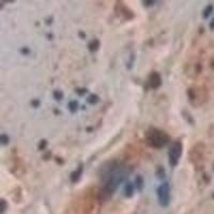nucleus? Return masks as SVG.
I'll return each mask as SVG.
<instances>
[{
  "instance_id": "obj_3",
  "label": "nucleus",
  "mask_w": 214,
  "mask_h": 214,
  "mask_svg": "<svg viewBox=\"0 0 214 214\" xmlns=\"http://www.w3.org/2000/svg\"><path fill=\"white\" fill-rule=\"evenodd\" d=\"M166 139L167 138H164V134H162L160 132H156V131L151 133L150 137H149V140L152 141L153 146H156V147L164 146L165 143H166Z\"/></svg>"
},
{
  "instance_id": "obj_1",
  "label": "nucleus",
  "mask_w": 214,
  "mask_h": 214,
  "mask_svg": "<svg viewBox=\"0 0 214 214\" xmlns=\"http://www.w3.org/2000/svg\"><path fill=\"white\" fill-rule=\"evenodd\" d=\"M157 198L160 206L166 207L170 201V187L168 183H164L157 188Z\"/></svg>"
},
{
  "instance_id": "obj_2",
  "label": "nucleus",
  "mask_w": 214,
  "mask_h": 214,
  "mask_svg": "<svg viewBox=\"0 0 214 214\" xmlns=\"http://www.w3.org/2000/svg\"><path fill=\"white\" fill-rule=\"evenodd\" d=\"M181 154H182V143L180 141H174L169 150V163L171 166H176L178 164Z\"/></svg>"
}]
</instances>
